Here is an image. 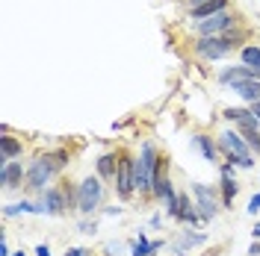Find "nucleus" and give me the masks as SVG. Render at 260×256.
Here are the masks:
<instances>
[{
  "label": "nucleus",
  "instance_id": "f03ea898",
  "mask_svg": "<svg viewBox=\"0 0 260 256\" xmlns=\"http://www.w3.org/2000/svg\"><path fill=\"white\" fill-rule=\"evenodd\" d=\"M162 159L157 156V147L151 142L142 144V153L136 159V189L139 192H154V183L160 180L162 174Z\"/></svg>",
  "mask_w": 260,
  "mask_h": 256
},
{
  "label": "nucleus",
  "instance_id": "9d476101",
  "mask_svg": "<svg viewBox=\"0 0 260 256\" xmlns=\"http://www.w3.org/2000/svg\"><path fill=\"white\" fill-rule=\"evenodd\" d=\"M195 192V209H198V215L201 218H216V212H219V206H216V197H213V189H207V186H192Z\"/></svg>",
  "mask_w": 260,
  "mask_h": 256
},
{
  "label": "nucleus",
  "instance_id": "1a4fd4ad",
  "mask_svg": "<svg viewBox=\"0 0 260 256\" xmlns=\"http://www.w3.org/2000/svg\"><path fill=\"white\" fill-rule=\"evenodd\" d=\"M68 200H71V192H65V189H45L42 192V206L48 215H62Z\"/></svg>",
  "mask_w": 260,
  "mask_h": 256
},
{
  "label": "nucleus",
  "instance_id": "ddd939ff",
  "mask_svg": "<svg viewBox=\"0 0 260 256\" xmlns=\"http://www.w3.org/2000/svg\"><path fill=\"white\" fill-rule=\"evenodd\" d=\"M231 89L243 97L245 103H257L260 100V82L257 80H237V82H231Z\"/></svg>",
  "mask_w": 260,
  "mask_h": 256
},
{
  "label": "nucleus",
  "instance_id": "20e7f679",
  "mask_svg": "<svg viewBox=\"0 0 260 256\" xmlns=\"http://www.w3.org/2000/svg\"><path fill=\"white\" fill-rule=\"evenodd\" d=\"M225 118L231 121V124H237V130L243 133V139L248 142V147H251V153L257 150L260 153V121L251 115V109H225Z\"/></svg>",
  "mask_w": 260,
  "mask_h": 256
},
{
  "label": "nucleus",
  "instance_id": "f8f14e48",
  "mask_svg": "<svg viewBox=\"0 0 260 256\" xmlns=\"http://www.w3.org/2000/svg\"><path fill=\"white\" fill-rule=\"evenodd\" d=\"M219 12H228V0H207V3H201V6H192L189 9V15L201 24V21H207V18L219 15Z\"/></svg>",
  "mask_w": 260,
  "mask_h": 256
},
{
  "label": "nucleus",
  "instance_id": "dca6fc26",
  "mask_svg": "<svg viewBox=\"0 0 260 256\" xmlns=\"http://www.w3.org/2000/svg\"><path fill=\"white\" fill-rule=\"evenodd\" d=\"M15 156H21V142L12 139V136H3L0 139V165L15 162Z\"/></svg>",
  "mask_w": 260,
  "mask_h": 256
},
{
  "label": "nucleus",
  "instance_id": "aec40b11",
  "mask_svg": "<svg viewBox=\"0 0 260 256\" xmlns=\"http://www.w3.org/2000/svg\"><path fill=\"white\" fill-rule=\"evenodd\" d=\"M204 236L201 233H189V236H180V241L175 244V250H183V247H192V244H204Z\"/></svg>",
  "mask_w": 260,
  "mask_h": 256
},
{
  "label": "nucleus",
  "instance_id": "393cba45",
  "mask_svg": "<svg viewBox=\"0 0 260 256\" xmlns=\"http://www.w3.org/2000/svg\"><path fill=\"white\" fill-rule=\"evenodd\" d=\"M251 115L260 121V100H257V103H251Z\"/></svg>",
  "mask_w": 260,
  "mask_h": 256
},
{
  "label": "nucleus",
  "instance_id": "0eeeda50",
  "mask_svg": "<svg viewBox=\"0 0 260 256\" xmlns=\"http://www.w3.org/2000/svg\"><path fill=\"white\" fill-rule=\"evenodd\" d=\"M50 177H53V171H50L48 159L39 156V159L27 168V189H30V192H45V186H48Z\"/></svg>",
  "mask_w": 260,
  "mask_h": 256
},
{
  "label": "nucleus",
  "instance_id": "cd10ccee",
  "mask_svg": "<svg viewBox=\"0 0 260 256\" xmlns=\"http://www.w3.org/2000/svg\"><path fill=\"white\" fill-rule=\"evenodd\" d=\"M12 256H27V253H24V250H18V253H12Z\"/></svg>",
  "mask_w": 260,
  "mask_h": 256
},
{
  "label": "nucleus",
  "instance_id": "a878e982",
  "mask_svg": "<svg viewBox=\"0 0 260 256\" xmlns=\"http://www.w3.org/2000/svg\"><path fill=\"white\" fill-rule=\"evenodd\" d=\"M251 236H254V239H260V224H254V230H251Z\"/></svg>",
  "mask_w": 260,
  "mask_h": 256
},
{
  "label": "nucleus",
  "instance_id": "f257e3e1",
  "mask_svg": "<svg viewBox=\"0 0 260 256\" xmlns=\"http://www.w3.org/2000/svg\"><path fill=\"white\" fill-rule=\"evenodd\" d=\"M245 38H248L245 30L225 32V35H201V38L195 41V53H198L201 59H219V56L231 53L234 48H240Z\"/></svg>",
  "mask_w": 260,
  "mask_h": 256
},
{
  "label": "nucleus",
  "instance_id": "7ed1b4c3",
  "mask_svg": "<svg viewBox=\"0 0 260 256\" xmlns=\"http://www.w3.org/2000/svg\"><path fill=\"white\" fill-rule=\"evenodd\" d=\"M219 147L225 153L228 165H237V168H254V159H251V147L243 139V133L237 130H225L219 136Z\"/></svg>",
  "mask_w": 260,
  "mask_h": 256
},
{
  "label": "nucleus",
  "instance_id": "4468645a",
  "mask_svg": "<svg viewBox=\"0 0 260 256\" xmlns=\"http://www.w3.org/2000/svg\"><path fill=\"white\" fill-rule=\"evenodd\" d=\"M118 162H121V156L104 153V156L98 159V177H101V180H115V174H118Z\"/></svg>",
  "mask_w": 260,
  "mask_h": 256
},
{
  "label": "nucleus",
  "instance_id": "423d86ee",
  "mask_svg": "<svg viewBox=\"0 0 260 256\" xmlns=\"http://www.w3.org/2000/svg\"><path fill=\"white\" fill-rule=\"evenodd\" d=\"M115 189H118V197H130L136 192V159L121 156L118 174H115Z\"/></svg>",
  "mask_w": 260,
  "mask_h": 256
},
{
  "label": "nucleus",
  "instance_id": "39448f33",
  "mask_svg": "<svg viewBox=\"0 0 260 256\" xmlns=\"http://www.w3.org/2000/svg\"><path fill=\"white\" fill-rule=\"evenodd\" d=\"M101 197H104L101 177H86L80 186H77V212L80 215H92L101 206Z\"/></svg>",
  "mask_w": 260,
  "mask_h": 256
},
{
  "label": "nucleus",
  "instance_id": "a211bd4d",
  "mask_svg": "<svg viewBox=\"0 0 260 256\" xmlns=\"http://www.w3.org/2000/svg\"><path fill=\"white\" fill-rule=\"evenodd\" d=\"M240 59H243V65L257 68V71H260V48H257V45H245V48L240 50Z\"/></svg>",
  "mask_w": 260,
  "mask_h": 256
},
{
  "label": "nucleus",
  "instance_id": "f3484780",
  "mask_svg": "<svg viewBox=\"0 0 260 256\" xmlns=\"http://www.w3.org/2000/svg\"><path fill=\"white\" fill-rule=\"evenodd\" d=\"M192 144H195V150L204 156L207 162H216L219 159V150H216V142H210L207 136H192Z\"/></svg>",
  "mask_w": 260,
  "mask_h": 256
},
{
  "label": "nucleus",
  "instance_id": "5701e85b",
  "mask_svg": "<svg viewBox=\"0 0 260 256\" xmlns=\"http://www.w3.org/2000/svg\"><path fill=\"white\" fill-rule=\"evenodd\" d=\"M36 256H50V247L48 244H39V247H36Z\"/></svg>",
  "mask_w": 260,
  "mask_h": 256
},
{
  "label": "nucleus",
  "instance_id": "6ab92c4d",
  "mask_svg": "<svg viewBox=\"0 0 260 256\" xmlns=\"http://www.w3.org/2000/svg\"><path fill=\"white\" fill-rule=\"evenodd\" d=\"M45 159H48L50 171L59 174V171L65 168V162H68V153H65V150H53V153H45Z\"/></svg>",
  "mask_w": 260,
  "mask_h": 256
},
{
  "label": "nucleus",
  "instance_id": "bb28decb",
  "mask_svg": "<svg viewBox=\"0 0 260 256\" xmlns=\"http://www.w3.org/2000/svg\"><path fill=\"white\" fill-rule=\"evenodd\" d=\"M189 3H192V6H201V3H207V0H189Z\"/></svg>",
  "mask_w": 260,
  "mask_h": 256
},
{
  "label": "nucleus",
  "instance_id": "6e6552de",
  "mask_svg": "<svg viewBox=\"0 0 260 256\" xmlns=\"http://www.w3.org/2000/svg\"><path fill=\"white\" fill-rule=\"evenodd\" d=\"M234 24L237 21H234L231 12H219V15H213V18L198 24V35H225V32H231Z\"/></svg>",
  "mask_w": 260,
  "mask_h": 256
},
{
  "label": "nucleus",
  "instance_id": "412c9836",
  "mask_svg": "<svg viewBox=\"0 0 260 256\" xmlns=\"http://www.w3.org/2000/svg\"><path fill=\"white\" fill-rule=\"evenodd\" d=\"M257 209H260V194H254V197L248 200V209H245V212H251V215H257Z\"/></svg>",
  "mask_w": 260,
  "mask_h": 256
},
{
  "label": "nucleus",
  "instance_id": "4be33fe9",
  "mask_svg": "<svg viewBox=\"0 0 260 256\" xmlns=\"http://www.w3.org/2000/svg\"><path fill=\"white\" fill-rule=\"evenodd\" d=\"M65 256H89V250H86V247H68Z\"/></svg>",
  "mask_w": 260,
  "mask_h": 256
},
{
  "label": "nucleus",
  "instance_id": "b1692460",
  "mask_svg": "<svg viewBox=\"0 0 260 256\" xmlns=\"http://www.w3.org/2000/svg\"><path fill=\"white\" fill-rule=\"evenodd\" d=\"M248 256H260V244H257V241H254V244L248 247Z\"/></svg>",
  "mask_w": 260,
  "mask_h": 256
},
{
  "label": "nucleus",
  "instance_id": "9b49d317",
  "mask_svg": "<svg viewBox=\"0 0 260 256\" xmlns=\"http://www.w3.org/2000/svg\"><path fill=\"white\" fill-rule=\"evenodd\" d=\"M21 183H27V171L21 168V162H6L0 165V186L9 192V189H18Z\"/></svg>",
  "mask_w": 260,
  "mask_h": 256
},
{
  "label": "nucleus",
  "instance_id": "2eb2a0df",
  "mask_svg": "<svg viewBox=\"0 0 260 256\" xmlns=\"http://www.w3.org/2000/svg\"><path fill=\"white\" fill-rule=\"evenodd\" d=\"M237 192H240V186H237V180H234V165H225V168H222V194H225V206L234 203Z\"/></svg>",
  "mask_w": 260,
  "mask_h": 256
}]
</instances>
